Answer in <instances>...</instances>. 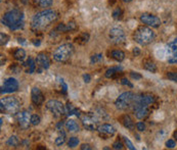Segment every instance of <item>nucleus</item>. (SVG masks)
Here are the masks:
<instances>
[{"mask_svg":"<svg viewBox=\"0 0 177 150\" xmlns=\"http://www.w3.org/2000/svg\"><path fill=\"white\" fill-rule=\"evenodd\" d=\"M58 17V12L52 9H45L43 11L37 12L31 20V29L35 32L43 31L54 24Z\"/></svg>","mask_w":177,"mask_h":150,"instance_id":"nucleus-1","label":"nucleus"},{"mask_svg":"<svg viewBox=\"0 0 177 150\" xmlns=\"http://www.w3.org/2000/svg\"><path fill=\"white\" fill-rule=\"evenodd\" d=\"M24 13L19 9L9 10V11L5 12L2 16V24L12 31L22 29L24 27Z\"/></svg>","mask_w":177,"mask_h":150,"instance_id":"nucleus-2","label":"nucleus"},{"mask_svg":"<svg viewBox=\"0 0 177 150\" xmlns=\"http://www.w3.org/2000/svg\"><path fill=\"white\" fill-rule=\"evenodd\" d=\"M156 35L153 32V30L151 28L140 26L134 31L133 33V39L136 43L139 45H148L155 40Z\"/></svg>","mask_w":177,"mask_h":150,"instance_id":"nucleus-3","label":"nucleus"},{"mask_svg":"<svg viewBox=\"0 0 177 150\" xmlns=\"http://www.w3.org/2000/svg\"><path fill=\"white\" fill-rule=\"evenodd\" d=\"M74 51H75V48H74L72 44L70 43L63 44L54 50L52 56H54V59L55 61L66 62L72 57V55L74 54Z\"/></svg>","mask_w":177,"mask_h":150,"instance_id":"nucleus-4","label":"nucleus"},{"mask_svg":"<svg viewBox=\"0 0 177 150\" xmlns=\"http://www.w3.org/2000/svg\"><path fill=\"white\" fill-rule=\"evenodd\" d=\"M21 103L16 97H4L0 100V110L1 113H5L7 114L17 113L20 110Z\"/></svg>","mask_w":177,"mask_h":150,"instance_id":"nucleus-5","label":"nucleus"},{"mask_svg":"<svg viewBox=\"0 0 177 150\" xmlns=\"http://www.w3.org/2000/svg\"><path fill=\"white\" fill-rule=\"evenodd\" d=\"M155 96L151 95V94L148 93H144V94H140V95H136L134 96V99L132 101V108L133 111L139 108H146L148 107L151 104H153L155 102Z\"/></svg>","mask_w":177,"mask_h":150,"instance_id":"nucleus-6","label":"nucleus"},{"mask_svg":"<svg viewBox=\"0 0 177 150\" xmlns=\"http://www.w3.org/2000/svg\"><path fill=\"white\" fill-rule=\"evenodd\" d=\"M134 94L130 91L124 92L120 94L118 98L115 101V105L119 110H125L132 104V101L134 99Z\"/></svg>","mask_w":177,"mask_h":150,"instance_id":"nucleus-7","label":"nucleus"},{"mask_svg":"<svg viewBox=\"0 0 177 150\" xmlns=\"http://www.w3.org/2000/svg\"><path fill=\"white\" fill-rule=\"evenodd\" d=\"M109 38L111 40L112 43L114 44H123L124 42L126 41V35L124 30L121 29V28H118V27H115V28H112L109 32Z\"/></svg>","mask_w":177,"mask_h":150,"instance_id":"nucleus-8","label":"nucleus"},{"mask_svg":"<svg viewBox=\"0 0 177 150\" xmlns=\"http://www.w3.org/2000/svg\"><path fill=\"white\" fill-rule=\"evenodd\" d=\"M46 108L54 114L55 117H62L63 113H66L65 106L62 102H59L58 100H49L46 102Z\"/></svg>","mask_w":177,"mask_h":150,"instance_id":"nucleus-9","label":"nucleus"},{"mask_svg":"<svg viewBox=\"0 0 177 150\" xmlns=\"http://www.w3.org/2000/svg\"><path fill=\"white\" fill-rule=\"evenodd\" d=\"M82 124L84 126V128L86 129L88 131H94V130H97L98 129V118L94 116L93 113H87L82 117Z\"/></svg>","mask_w":177,"mask_h":150,"instance_id":"nucleus-10","label":"nucleus"},{"mask_svg":"<svg viewBox=\"0 0 177 150\" xmlns=\"http://www.w3.org/2000/svg\"><path fill=\"white\" fill-rule=\"evenodd\" d=\"M140 20L142 24L151 28H159L162 24L160 17L151 15V13H147V12H144L140 15Z\"/></svg>","mask_w":177,"mask_h":150,"instance_id":"nucleus-11","label":"nucleus"},{"mask_svg":"<svg viewBox=\"0 0 177 150\" xmlns=\"http://www.w3.org/2000/svg\"><path fill=\"white\" fill-rule=\"evenodd\" d=\"M167 60L169 64H177V38L167 44Z\"/></svg>","mask_w":177,"mask_h":150,"instance_id":"nucleus-12","label":"nucleus"},{"mask_svg":"<svg viewBox=\"0 0 177 150\" xmlns=\"http://www.w3.org/2000/svg\"><path fill=\"white\" fill-rule=\"evenodd\" d=\"M31 117L32 116L27 110L19 111V113H16V121L20 127L24 129V130H27V129L30 127V125H32Z\"/></svg>","mask_w":177,"mask_h":150,"instance_id":"nucleus-13","label":"nucleus"},{"mask_svg":"<svg viewBox=\"0 0 177 150\" xmlns=\"http://www.w3.org/2000/svg\"><path fill=\"white\" fill-rule=\"evenodd\" d=\"M19 89V82L16 81L15 78H8L6 79L3 85L1 86V94L5 93H13L17 91Z\"/></svg>","mask_w":177,"mask_h":150,"instance_id":"nucleus-14","label":"nucleus"},{"mask_svg":"<svg viewBox=\"0 0 177 150\" xmlns=\"http://www.w3.org/2000/svg\"><path fill=\"white\" fill-rule=\"evenodd\" d=\"M36 64L39 68L38 72H41L43 69H47L49 67H50V59H49L48 55L44 52H40V53L37 54L36 56Z\"/></svg>","mask_w":177,"mask_h":150,"instance_id":"nucleus-15","label":"nucleus"},{"mask_svg":"<svg viewBox=\"0 0 177 150\" xmlns=\"http://www.w3.org/2000/svg\"><path fill=\"white\" fill-rule=\"evenodd\" d=\"M98 133H100V136L104 139H108L109 137H112L114 136L116 133V129L113 127L112 125L109 124H104L98 127L97 129Z\"/></svg>","mask_w":177,"mask_h":150,"instance_id":"nucleus-16","label":"nucleus"},{"mask_svg":"<svg viewBox=\"0 0 177 150\" xmlns=\"http://www.w3.org/2000/svg\"><path fill=\"white\" fill-rule=\"evenodd\" d=\"M31 99L34 105H41L44 102V96L43 93L38 87H33L31 91Z\"/></svg>","mask_w":177,"mask_h":150,"instance_id":"nucleus-17","label":"nucleus"},{"mask_svg":"<svg viewBox=\"0 0 177 150\" xmlns=\"http://www.w3.org/2000/svg\"><path fill=\"white\" fill-rule=\"evenodd\" d=\"M77 30V25L74 22H70L67 25L65 24H59V25L55 28V31L58 33L59 32H71V31Z\"/></svg>","mask_w":177,"mask_h":150,"instance_id":"nucleus-18","label":"nucleus"},{"mask_svg":"<svg viewBox=\"0 0 177 150\" xmlns=\"http://www.w3.org/2000/svg\"><path fill=\"white\" fill-rule=\"evenodd\" d=\"M121 123L123 124L124 127L128 129V130H131V131L134 130V121L128 114H124L121 117Z\"/></svg>","mask_w":177,"mask_h":150,"instance_id":"nucleus-19","label":"nucleus"},{"mask_svg":"<svg viewBox=\"0 0 177 150\" xmlns=\"http://www.w3.org/2000/svg\"><path fill=\"white\" fill-rule=\"evenodd\" d=\"M121 71H122L121 67H112L107 69L105 76V78H108V79H114L119 75V72H121Z\"/></svg>","mask_w":177,"mask_h":150,"instance_id":"nucleus-20","label":"nucleus"},{"mask_svg":"<svg viewBox=\"0 0 177 150\" xmlns=\"http://www.w3.org/2000/svg\"><path fill=\"white\" fill-rule=\"evenodd\" d=\"M24 67L27 68V73L28 74H33V73L36 71L37 64H36V60H34L32 57H29V59L24 64Z\"/></svg>","mask_w":177,"mask_h":150,"instance_id":"nucleus-21","label":"nucleus"},{"mask_svg":"<svg viewBox=\"0 0 177 150\" xmlns=\"http://www.w3.org/2000/svg\"><path fill=\"white\" fill-rule=\"evenodd\" d=\"M65 126H66L67 130H68L69 132H78L80 130L79 125H78L77 121H74V120H68L66 121Z\"/></svg>","mask_w":177,"mask_h":150,"instance_id":"nucleus-22","label":"nucleus"},{"mask_svg":"<svg viewBox=\"0 0 177 150\" xmlns=\"http://www.w3.org/2000/svg\"><path fill=\"white\" fill-rule=\"evenodd\" d=\"M111 57H112L113 59H115L116 61L122 62L124 59H125V53H124L122 50L116 49V50H113V51L111 52Z\"/></svg>","mask_w":177,"mask_h":150,"instance_id":"nucleus-23","label":"nucleus"},{"mask_svg":"<svg viewBox=\"0 0 177 150\" xmlns=\"http://www.w3.org/2000/svg\"><path fill=\"white\" fill-rule=\"evenodd\" d=\"M142 68L147 71L151 72V73H156L157 72V67H156L155 62L150 60V59H146L143 62H142Z\"/></svg>","mask_w":177,"mask_h":150,"instance_id":"nucleus-24","label":"nucleus"},{"mask_svg":"<svg viewBox=\"0 0 177 150\" xmlns=\"http://www.w3.org/2000/svg\"><path fill=\"white\" fill-rule=\"evenodd\" d=\"M65 110H66V114L67 116H73V114H75V116H77L78 117H81L80 114V111L78 110L76 107H74L71 103H68L65 107Z\"/></svg>","mask_w":177,"mask_h":150,"instance_id":"nucleus-25","label":"nucleus"},{"mask_svg":"<svg viewBox=\"0 0 177 150\" xmlns=\"http://www.w3.org/2000/svg\"><path fill=\"white\" fill-rule=\"evenodd\" d=\"M134 113H135V117L138 120H143L150 114V110H148V107H146V108H139L134 110Z\"/></svg>","mask_w":177,"mask_h":150,"instance_id":"nucleus-26","label":"nucleus"},{"mask_svg":"<svg viewBox=\"0 0 177 150\" xmlns=\"http://www.w3.org/2000/svg\"><path fill=\"white\" fill-rule=\"evenodd\" d=\"M13 57H15L16 60L19 61H23L25 58H26V51H25L23 48H17L13 52Z\"/></svg>","mask_w":177,"mask_h":150,"instance_id":"nucleus-27","label":"nucleus"},{"mask_svg":"<svg viewBox=\"0 0 177 150\" xmlns=\"http://www.w3.org/2000/svg\"><path fill=\"white\" fill-rule=\"evenodd\" d=\"M89 38H90V36L88 33H82V34H80L78 37L75 38V42L78 44L83 45V44H86L87 42L89 41Z\"/></svg>","mask_w":177,"mask_h":150,"instance_id":"nucleus-28","label":"nucleus"},{"mask_svg":"<svg viewBox=\"0 0 177 150\" xmlns=\"http://www.w3.org/2000/svg\"><path fill=\"white\" fill-rule=\"evenodd\" d=\"M34 2L36 3L39 7L46 8V7H49V6L52 5L54 0H34Z\"/></svg>","mask_w":177,"mask_h":150,"instance_id":"nucleus-29","label":"nucleus"},{"mask_svg":"<svg viewBox=\"0 0 177 150\" xmlns=\"http://www.w3.org/2000/svg\"><path fill=\"white\" fill-rule=\"evenodd\" d=\"M19 144H20V140L16 136H12V137H9L8 140L6 141V145L9 146V147H16Z\"/></svg>","mask_w":177,"mask_h":150,"instance_id":"nucleus-30","label":"nucleus"},{"mask_svg":"<svg viewBox=\"0 0 177 150\" xmlns=\"http://www.w3.org/2000/svg\"><path fill=\"white\" fill-rule=\"evenodd\" d=\"M112 15H113V17H114V19L117 20H122V17H123V10H122V8H121V7L115 8L114 10H113Z\"/></svg>","mask_w":177,"mask_h":150,"instance_id":"nucleus-31","label":"nucleus"},{"mask_svg":"<svg viewBox=\"0 0 177 150\" xmlns=\"http://www.w3.org/2000/svg\"><path fill=\"white\" fill-rule=\"evenodd\" d=\"M78 144H79V139H78L77 137H71V138L69 139L68 146H69L70 148L76 147V146H78Z\"/></svg>","mask_w":177,"mask_h":150,"instance_id":"nucleus-32","label":"nucleus"},{"mask_svg":"<svg viewBox=\"0 0 177 150\" xmlns=\"http://www.w3.org/2000/svg\"><path fill=\"white\" fill-rule=\"evenodd\" d=\"M9 40V37L4 33H0V45L1 46H4V45L7 44V42Z\"/></svg>","mask_w":177,"mask_h":150,"instance_id":"nucleus-33","label":"nucleus"},{"mask_svg":"<svg viewBox=\"0 0 177 150\" xmlns=\"http://www.w3.org/2000/svg\"><path fill=\"white\" fill-rule=\"evenodd\" d=\"M101 60H102V54H100V53L94 54V55H92V56L90 57V62L92 64H96V62H100Z\"/></svg>","mask_w":177,"mask_h":150,"instance_id":"nucleus-34","label":"nucleus"},{"mask_svg":"<svg viewBox=\"0 0 177 150\" xmlns=\"http://www.w3.org/2000/svg\"><path fill=\"white\" fill-rule=\"evenodd\" d=\"M41 121V117L38 114H32L31 117V123L33 126H38Z\"/></svg>","mask_w":177,"mask_h":150,"instance_id":"nucleus-35","label":"nucleus"},{"mask_svg":"<svg viewBox=\"0 0 177 150\" xmlns=\"http://www.w3.org/2000/svg\"><path fill=\"white\" fill-rule=\"evenodd\" d=\"M65 142H66V135L65 134H63L62 136H58V137L56 138L55 141H54L56 146H62Z\"/></svg>","mask_w":177,"mask_h":150,"instance_id":"nucleus-36","label":"nucleus"},{"mask_svg":"<svg viewBox=\"0 0 177 150\" xmlns=\"http://www.w3.org/2000/svg\"><path fill=\"white\" fill-rule=\"evenodd\" d=\"M166 77L172 82H177V72H169L167 73Z\"/></svg>","mask_w":177,"mask_h":150,"instance_id":"nucleus-37","label":"nucleus"},{"mask_svg":"<svg viewBox=\"0 0 177 150\" xmlns=\"http://www.w3.org/2000/svg\"><path fill=\"white\" fill-rule=\"evenodd\" d=\"M123 140H124V142H125V145H126L127 147H128L130 150H135V147L133 146L132 142H131L128 138H127V137H123Z\"/></svg>","mask_w":177,"mask_h":150,"instance_id":"nucleus-38","label":"nucleus"},{"mask_svg":"<svg viewBox=\"0 0 177 150\" xmlns=\"http://www.w3.org/2000/svg\"><path fill=\"white\" fill-rule=\"evenodd\" d=\"M136 128L139 132H143V131H146L147 127H146V124H144L143 121H138V123L136 124Z\"/></svg>","mask_w":177,"mask_h":150,"instance_id":"nucleus-39","label":"nucleus"},{"mask_svg":"<svg viewBox=\"0 0 177 150\" xmlns=\"http://www.w3.org/2000/svg\"><path fill=\"white\" fill-rule=\"evenodd\" d=\"M130 77L132 78L133 80H140L141 78H142V76H141L140 74H138V73L136 72H130Z\"/></svg>","mask_w":177,"mask_h":150,"instance_id":"nucleus-40","label":"nucleus"},{"mask_svg":"<svg viewBox=\"0 0 177 150\" xmlns=\"http://www.w3.org/2000/svg\"><path fill=\"white\" fill-rule=\"evenodd\" d=\"M58 81H59V84H61V86H62L63 93L66 94L67 93V90H68V86H67V84L65 83V81H63V79H58Z\"/></svg>","mask_w":177,"mask_h":150,"instance_id":"nucleus-41","label":"nucleus"},{"mask_svg":"<svg viewBox=\"0 0 177 150\" xmlns=\"http://www.w3.org/2000/svg\"><path fill=\"white\" fill-rule=\"evenodd\" d=\"M123 146H124V145H123L120 141H116L114 144H113V148L116 149V150H121V149L124 148Z\"/></svg>","mask_w":177,"mask_h":150,"instance_id":"nucleus-42","label":"nucleus"},{"mask_svg":"<svg viewBox=\"0 0 177 150\" xmlns=\"http://www.w3.org/2000/svg\"><path fill=\"white\" fill-rule=\"evenodd\" d=\"M176 146V143L174 140H172V139H170L167 142H166V147L167 148H174Z\"/></svg>","mask_w":177,"mask_h":150,"instance_id":"nucleus-43","label":"nucleus"},{"mask_svg":"<svg viewBox=\"0 0 177 150\" xmlns=\"http://www.w3.org/2000/svg\"><path fill=\"white\" fill-rule=\"evenodd\" d=\"M121 84H122V85H124V86H128L129 88H133V85L130 83L129 80H127V79H122L121 80Z\"/></svg>","mask_w":177,"mask_h":150,"instance_id":"nucleus-44","label":"nucleus"},{"mask_svg":"<svg viewBox=\"0 0 177 150\" xmlns=\"http://www.w3.org/2000/svg\"><path fill=\"white\" fill-rule=\"evenodd\" d=\"M132 52H133V54H134V56H139L140 55V49L138 47H134L133 48V50H132Z\"/></svg>","mask_w":177,"mask_h":150,"instance_id":"nucleus-45","label":"nucleus"},{"mask_svg":"<svg viewBox=\"0 0 177 150\" xmlns=\"http://www.w3.org/2000/svg\"><path fill=\"white\" fill-rule=\"evenodd\" d=\"M83 80H84V82L85 83H89L91 81V77L89 74H85L83 75Z\"/></svg>","mask_w":177,"mask_h":150,"instance_id":"nucleus-46","label":"nucleus"},{"mask_svg":"<svg viewBox=\"0 0 177 150\" xmlns=\"http://www.w3.org/2000/svg\"><path fill=\"white\" fill-rule=\"evenodd\" d=\"M80 149L81 150H91V149H92V147H90L89 144H82L80 146Z\"/></svg>","mask_w":177,"mask_h":150,"instance_id":"nucleus-47","label":"nucleus"},{"mask_svg":"<svg viewBox=\"0 0 177 150\" xmlns=\"http://www.w3.org/2000/svg\"><path fill=\"white\" fill-rule=\"evenodd\" d=\"M17 42L21 44V45H27L28 42L26 41V39H24V38H17Z\"/></svg>","mask_w":177,"mask_h":150,"instance_id":"nucleus-48","label":"nucleus"},{"mask_svg":"<svg viewBox=\"0 0 177 150\" xmlns=\"http://www.w3.org/2000/svg\"><path fill=\"white\" fill-rule=\"evenodd\" d=\"M10 69H12V71L15 72V74H17L21 68H20L19 67L16 68V65H12V67H10Z\"/></svg>","mask_w":177,"mask_h":150,"instance_id":"nucleus-49","label":"nucleus"},{"mask_svg":"<svg viewBox=\"0 0 177 150\" xmlns=\"http://www.w3.org/2000/svg\"><path fill=\"white\" fill-rule=\"evenodd\" d=\"M33 44L35 45V46H40L41 42H40V40H38V39H34L33 40Z\"/></svg>","mask_w":177,"mask_h":150,"instance_id":"nucleus-50","label":"nucleus"},{"mask_svg":"<svg viewBox=\"0 0 177 150\" xmlns=\"http://www.w3.org/2000/svg\"><path fill=\"white\" fill-rule=\"evenodd\" d=\"M173 138H174L175 140L177 141V130H176V131H174V133H173Z\"/></svg>","mask_w":177,"mask_h":150,"instance_id":"nucleus-51","label":"nucleus"},{"mask_svg":"<svg viewBox=\"0 0 177 150\" xmlns=\"http://www.w3.org/2000/svg\"><path fill=\"white\" fill-rule=\"evenodd\" d=\"M22 2L24 3V4H27V3L29 2V0H22Z\"/></svg>","mask_w":177,"mask_h":150,"instance_id":"nucleus-52","label":"nucleus"},{"mask_svg":"<svg viewBox=\"0 0 177 150\" xmlns=\"http://www.w3.org/2000/svg\"><path fill=\"white\" fill-rule=\"evenodd\" d=\"M123 1H124V2H126V3H128V2H131V1H132V0H123Z\"/></svg>","mask_w":177,"mask_h":150,"instance_id":"nucleus-53","label":"nucleus"},{"mask_svg":"<svg viewBox=\"0 0 177 150\" xmlns=\"http://www.w3.org/2000/svg\"><path fill=\"white\" fill-rule=\"evenodd\" d=\"M2 124H3V118L1 117V118H0V125L2 126Z\"/></svg>","mask_w":177,"mask_h":150,"instance_id":"nucleus-54","label":"nucleus"},{"mask_svg":"<svg viewBox=\"0 0 177 150\" xmlns=\"http://www.w3.org/2000/svg\"><path fill=\"white\" fill-rule=\"evenodd\" d=\"M104 149H105V150H109V147H104Z\"/></svg>","mask_w":177,"mask_h":150,"instance_id":"nucleus-55","label":"nucleus"},{"mask_svg":"<svg viewBox=\"0 0 177 150\" xmlns=\"http://www.w3.org/2000/svg\"><path fill=\"white\" fill-rule=\"evenodd\" d=\"M1 1H4V0H1Z\"/></svg>","mask_w":177,"mask_h":150,"instance_id":"nucleus-56","label":"nucleus"}]
</instances>
